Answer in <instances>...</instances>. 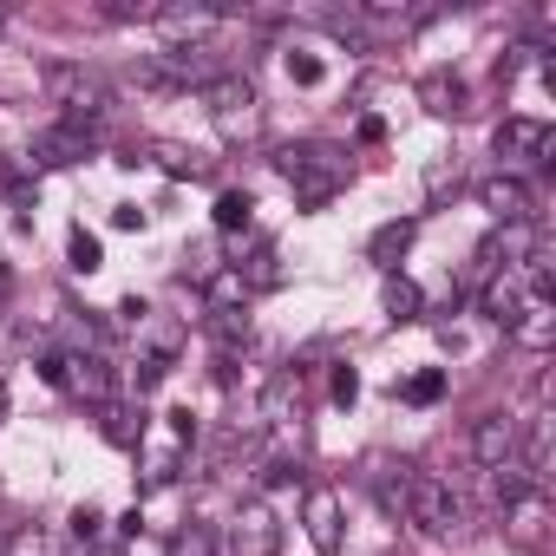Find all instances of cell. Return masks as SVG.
Segmentation results:
<instances>
[{
  "instance_id": "obj_22",
  "label": "cell",
  "mask_w": 556,
  "mask_h": 556,
  "mask_svg": "<svg viewBox=\"0 0 556 556\" xmlns=\"http://www.w3.org/2000/svg\"><path fill=\"white\" fill-rule=\"evenodd\" d=\"M275 262H282V255H275V242H262V249L249 255V268H236L242 289H275V282H282V268H275Z\"/></svg>"
},
{
  "instance_id": "obj_32",
  "label": "cell",
  "mask_w": 556,
  "mask_h": 556,
  "mask_svg": "<svg viewBox=\"0 0 556 556\" xmlns=\"http://www.w3.org/2000/svg\"><path fill=\"white\" fill-rule=\"evenodd\" d=\"M112 229H144V210H131V203H118V210H112Z\"/></svg>"
},
{
  "instance_id": "obj_9",
  "label": "cell",
  "mask_w": 556,
  "mask_h": 556,
  "mask_svg": "<svg viewBox=\"0 0 556 556\" xmlns=\"http://www.w3.org/2000/svg\"><path fill=\"white\" fill-rule=\"evenodd\" d=\"M275 549H282V523H275V510L262 497H249L236 517V556H275Z\"/></svg>"
},
{
  "instance_id": "obj_31",
  "label": "cell",
  "mask_w": 556,
  "mask_h": 556,
  "mask_svg": "<svg viewBox=\"0 0 556 556\" xmlns=\"http://www.w3.org/2000/svg\"><path fill=\"white\" fill-rule=\"evenodd\" d=\"M354 393H361V374H354V367H334V400L354 406Z\"/></svg>"
},
{
  "instance_id": "obj_16",
  "label": "cell",
  "mask_w": 556,
  "mask_h": 556,
  "mask_svg": "<svg viewBox=\"0 0 556 556\" xmlns=\"http://www.w3.org/2000/svg\"><path fill=\"white\" fill-rule=\"evenodd\" d=\"M164 549H170V556H223V543H216V523H203V517L177 523Z\"/></svg>"
},
{
  "instance_id": "obj_13",
  "label": "cell",
  "mask_w": 556,
  "mask_h": 556,
  "mask_svg": "<svg viewBox=\"0 0 556 556\" xmlns=\"http://www.w3.org/2000/svg\"><path fill=\"white\" fill-rule=\"evenodd\" d=\"M510 341L530 348V354H549V341H556V308H549V295H530V302H523V315L510 321Z\"/></svg>"
},
{
  "instance_id": "obj_27",
  "label": "cell",
  "mask_w": 556,
  "mask_h": 556,
  "mask_svg": "<svg viewBox=\"0 0 556 556\" xmlns=\"http://www.w3.org/2000/svg\"><path fill=\"white\" fill-rule=\"evenodd\" d=\"M439 393H445V374H439V367H432V374H413V380H406V400H413V406H432Z\"/></svg>"
},
{
  "instance_id": "obj_2",
  "label": "cell",
  "mask_w": 556,
  "mask_h": 556,
  "mask_svg": "<svg viewBox=\"0 0 556 556\" xmlns=\"http://www.w3.org/2000/svg\"><path fill=\"white\" fill-rule=\"evenodd\" d=\"M40 79H47V92L66 105V125H79V131H86V125H99V118L118 105V92H112V79H105L99 66H79V60H53Z\"/></svg>"
},
{
  "instance_id": "obj_28",
  "label": "cell",
  "mask_w": 556,
  "mask_h": 556,
  "mask_svg": "<svg viewBox=\"0 0 556 556\" xmlns=\"http://www.w3.org/2000/svg\"><path fill=\"white\" fill-rule=\"evenodd\" d=\"M164 374H170V354H144V361H138V393L164 387Z\"/></svg>"
},
{
  "instance_id": "obj_12",
  "label": "cell",
  "mask_w": 556,
  "mask_h": 556,
  "mask_svg": "<svg viewBox=\"0 0 556 556\" xmlns=\"http://www.w3.org/2000/svg\"><path fill=\"white\" fill-rule=\"evenodd\" d=\"M302 517H308L315 549H321V556H334V549H341V497H334L328 484H315V491H308V504H302Z\"/></svg>"
},
{
  "instance_id": "obj_15",
  "label": "cell",
  "mask_w": 556,
  "mask_h": 556,
  "mask_svg": "<svg viewBox=\"0 0 556 556\" xmlns=\"http://www.w3.org/2000/svg\"><path fill=\"white\" fill-rule=\"evenodd\" d=\"M419 99H426V112H439V118H458V112L471 105V86H465L458 73H426V79H419Z\"/></svg>"
},
{
  "instance_id": "obj_14",
  "label": "cell",
  "mask_w": 556,
  "mask_h": 556,
  "mask_svg": "<svg viewBox=\"0 0 556 556\" xmlns=\"http://www.w3.org/2000/svg\"><path fill=\"white\" fill-rule=\"evenodd\" d=\"M523 302H530V282H523V275L517 268H504V275H491V289H484V315L510 334V321L523 315Z\"/></svg>"
},
{
  "instance_id": "obj_5",
  "label": "cell",
  "mask_w": 556,
  "mask_h": 556,
  "mask_svg": "<svg viewBox=\"0 0 556 556\" xmlns=\"http://www.w3.org/2000/svg\"><path fill=\"white\" fill-rule=\"evenodd\" d=\"M53 387H66V393H79V400H92V406H105L112 400V374H105V361L99 354H47V367H40Z\"/></svg>"
},
{
  "instance_id": "obj_26",
  "label": "cell",
  "mask_w": 556,
  "mask_h": 556,
  "mask_svg": "<svg viewBox=\"0 0 556 556\" xmlns=\"http://www.w3.org/2000/svg\"><path fill=\"white\" fill-rule=\"evenodd\" d=\"M445 190H458V157L426 164V197H445Z\"/></svg>"
},
{
  "instance_id": "obj_23",
  "label": "cell",
  "mask_w": 556,
  "mask_h": 556,
  "mask_svg": "<svg viewBox=\"0 0 556 556\" xmlns=\"http://www.w3.org/2000/svg\"><path fill=\"white\" fill-rule=\"evenodd\" d=\"M157 164H164L170 177H210V157H197V151H184V144H157Z\"/></svg>"
},
{
  "instance_id": "obj_33",
  "label": "cell",
  "mask_w": 556,
  "mask_h": 556,
  "mask_svg": "<svg viewBox=\"0 0 556 556\" xmlns=\"http://www.w3.org/2000/svg\"><path fill=\"white\" fill-rule=\"evenodd\" d=\"M92 556H118V549H92Z\"/></svg>"
},
{
  "instance_id": "obj_4",
  "label": "cell",
  "mask_w": 556,
  "mask_h": 556,
  "mask_svg": "<svg viewBox=\"0 0 556 556\" xmlns=\"http://www.w3.org/2000/svg\"><path fill=\"white\" fill-rule=\"evenodd\" d=\"M203 105L223 118L229 138H255V125H262V99H255V86L236 79V73H216V79L203 86Z\"/></svg>"
},
{
  "instance_id": "obj_7",
  "label": "cell",
  "mask_w": 556,
  "mask_h": 556,
  "mask_svg": "<svg viewBox=\"0 0 556 556\" xmlns=\"http://www.w3.org/2000/svg\"><path fill=\"white\" fill-rule=\"evenodd\" d=\"M478 203L504 223V229H517V223H536V197H530V184L517 177V170H491L484 184H478Z\"/></svg>"
},
{
  "instance_id": "obj_30",
  "label": "cell",
  "mask_w": 556,
  "mask_h": 556,
  "mask_svg": "<svg viewBox=\"0 0 556 556\" xmlns=\"http://www.w3.org/2000/svg\"><path fill=\"white\" fill-rule=\"evenodd\" d=\"M289 73H295V86H321V60H308V53H289Z\"/></svg>"
},
{
  "instance_id": "obj_6",
  "label": "cell",
  "mask_w": 556,
  "mask_h": 556,
  "mask_svg": "<svg viewBox=\"0 0 556 556\" xmlns=\"http://www.w3.org/2000/svg\"><path fill=\"white\" fill-rule=\"evenodd\" d=\"M491 144H497V157H504V164H549L556 131H549L543 118H504V125L491 131Z\"/></svg>"
},
{
  "instance_id": "obj_19",
  "label": "cell",
  "mask_w": 556,
  "mask_h": 556,
  "mask_svg": "<svg viewBox=\"0 0 556 556\" xmlns=\"http://www.w3.org/2000/svg\"><path fill=\"white\" fill-rule=\"evenodd\" d=\"M419 308H426L419 282H406V275H387V315H393V321H419Z\"/></svg>"
},
{
  "instance_id": "obj_24",
  "label": "cell",
  "mask_w": 556,
  "mask_h": 556,
  "mask_svg": "<svg viewBox=\"0 0 556 556\" xmlns=\"http://www.w3.org/2000/svg\"><path fill=\"white\" fill-rule=\"evenodd\" d=\"M249 210H255V203H249L242 190H223V197H216V229H242Z\"/></svg>"
},
{
  "instance_id": "obj_8",
  "label": "cell",
  "mask_w": 556,
  "mask_h": 556,
  "mask_svg": "<svg viewBox=\"0 0 556 556\" xmlns=\"http://www.w3.org/2000/svg\"><path fill=\"white\" fill-rule=\"evenodd\" d=\"M497 517H504V536H510V543L536 549V543L549 536V491H523V497H510Z\"/></svg>"
},
{
  "instance_id": "obj_11",
  "label": "cell",
  "mask_w": 556,
  "mask_h": 556,
  "mask_svg": "<svg viewBox=\"0 0 556 556\" xmlns=\"http://www.w3.org/2000/svg\"><path fill=\"white\" fill-rule=\"evenodd\" d=\"M79 157H92V131H79V125H53L34 138V164H47V170L79 164Z\"/></svg>"
},
{
  "instance_id": "obj_18",
  "label": "cell",
  "mask_w": 556,
  "mask_h": 556,
  "mask_svg": "<svg viewBox=\"0 0 556 556\" xmlns=\"http://www.w3.org/2000/svg\"><path fill=\"white\" fill-rule=\"evenodd\" d=\"M406 249H413V223H387V229H374V242H367V255H374L380 268H400Z\"/></svg>"
},
{
  "instance_id": "obj_29",
  "label": "cell",
  "mask_w": 556,
  "mask_h": 556,
  "mask_svg": "<svg viewBox=\"0 0 556 556\" xmlns=\"http://www.w3.org/2000/svg\"><path fill=\"white\" fill-rule=\"evenodd\" d=\"M73 268H99V236H86V229H73Z\"/></svg>"
},
{
  "instance_id": "obj_10",
  "label": "cell",
  "mask_w": 556,
  "mask_h": 556,
  "mask_svg": "<svg viewBox=\"0 0 556 556\" xmlns=\"http://www.w3.org/2000/svg\"><path fill=\"white\" fill-rule=\"evenodd\" d=\"M471 458L491 471V465H504V458H517V419L510 413H484V419H471Z\"/></svg>"
},
{
  "instance_id": "obj_21",
  "label": "cell",
  "mask_w": 556,
  "mask_h": 556,
  "mask_svg": "<svg viewBox=\"0 0 556 556\" xmlns=\"http://www.w3.org/2000/svg\"><path fill=\"white\" fill-rule=\"evenodd\" d=\"M105 439H112V445H138V439H144V413L105 400Z\"/></svg>"
},
{
  "instance_id": "obj_1",
  "label": "cell",
  "mask_w": 556,
  "mask_h": 556,
  "mask_svg": "<svg viewBox=\"0 0 556 556\" xmlns=\"http://www.w3.org/2000/svg\"><path fill=\"white\" fill-rule=\"evenodd\" d=\"M275 170H282V177H289V190H295L302 203H315V210H321V203H334V197L348 190V177H354V170H348V151H341V144H321V138L289 144L282 157H275Z\"/></svg>"
},
{
  "instance_id": "obj_25",
  "label": "cell",
  "mask_w": 556,
  "mask_h": 556,
  "mask_svg": "<svg viewBox=\"0 0 556 556\" xmlns=\"http://www.w3.org/2000/svg\"><path fill=\"white\" fill-rule=\"evenodd\" d=\"M105 21H157V0H105Z\"/></svg>"
},
{
  "instance_id": "obj_3",
  "label": "cell",
  "mask_w": 556,
  "mask_h": 556,
  "mask_svg": "<svg viewBox=\"0 0 556 556\" xmlns=\"http://www.w3.org/2000/svg\"><path fill=\"white\" fill-rule=\"evenodd\" d=\"M426 536H452L458 523H465V504H458V491L439 478V471H413L406 478V504H400Z\"/></svg>"
},
{
  "instance_id": "obj_17",
  "label": "cell",
  "mask_w": 556,
  "mask_h": 556,
  "mask_svg": "<svg viewBox=\"0 0 556 556\" xmlns=\"http://www.w3.org/2000/svg\"><path fill=\"white\" fill-rule=\"evenodd\" d=\"M203 328L216 334V348H223V354L249 348V315H242V308H203Z\"/></svg>"
},
{
  "instance_id": "obj_20",
  "label": "cell",
  "mask_w": 556,
  "mask_h": 556,
  "mask_svg": "<svg viewBox=\"0 0 556 556\" xmlns=\"http://www.w3.org/2000/svg\"><path fill=\"white\" fill-rule=\"evenodd\" d=\"M223 14L216 8H157V27H170V34H210Z\"/></svg>"
}]
</instances>
